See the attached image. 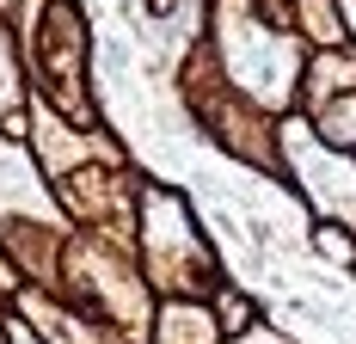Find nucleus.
<instances>
[{"instance_id":"1","label":"nucleus","mask_w":356,"mask_h":344,"mask_svg":"<svg viewBox=\"0 0 356 344\" xmlns=\"http://www.w3.org/2000/svg\"><path fill=\"white\" fill-rule=\"evenodd\" d=\"M320 136L338 141V148H356V99H344V104L325 111V117H320Z\"/></svg>"}]
</instances>
